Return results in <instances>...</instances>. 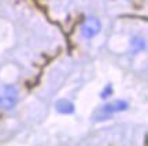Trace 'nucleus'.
<instances>
[{
    "label": "nucleus",
    "instance_id": "obj_1",
    "mask_svg": "<svg viewBox=\"0 0 148 146\" xmlns=\"http://www.w3.org/2000/svg\"><path fill=\"white\" fill-rule=\"evenodd\" d=\"M129 108V104H127L125 100H115V101H111L108 104L103 105L99 111H96L95 116H93V120H97V122H101V120H107L108 117L114 115V113H118V112H122V111H126Z\"/></svg>",
    "mask_w": 148,
    "mask_h": 146
},
{
    "label": "nucleus",
    "instance_id": "obj_2",
    "mask_svg": "<svg viewBox=\"0 0 148 146\" xmlns=\"http://www.w3.org/2000/svg\"><path fill=\"white\" fill-rule=\"evenodd\" d=\"M101 30V25L100 21L95 18V16H89L84 21V23L81 25V36L89 40V38H93L95 36H97Z\"/></svg>",
    "mask_w": 148,
    "mask_h": 146
},
{
    "label": "nucleus",
    "instance_id": "obj_3",
    "mask_svg": "<svg viewBox=\"0 0 148 146\" xmlns=\"http://www.w3.org/2000/svg\"><path fill=\"white\" fill-rule=\"evenodd\" d=\"M18 103V93L14 86H5L0 93V107L4 109L14 108Z\"/></svg>",
    "mask_w": 148,
    "mask_h": 146
},
{
    "label": "nucleus",
    "instance_id": "obj_4",
    "mask_svg": "<svg viewBox=\"0 0 148 146\" xmlns=\"http://www.w3.org/2000/svg\"><path fill=\"white\" fill-rule=\"evenodd\" d=\"M55 108L59 113H64V115H70L74 112V105L73 103H70L69 100H59L55 104Z\"/></svg>",
    "mask_w": 148,
    "mask_h": 146
},
{
    "label": "nucleus",
    "instance_id": "obj_5",
    "mask_svg": "<svg viewBox=\"0 0 148 146\" xmlns=\"http://www.w3.org/2000/svg\"><path fill=\"white\" fill-rule=\"evenodd\" d=\"M132 47L134 48V52H138V51H141L144 48V41L141 38H134L132 42Z\"/></svg>",
    "mask_w": 148,
    "mask_h": 146
},
{
    "label": "nucleus",
    "instance_id": "obj_6",
    "mask_svg": "<svg viewBox=\"0 0 148 146\" xmlns=\"http://www.w3.org/2000/svg\"><path fill=\"white\" fill-rule=\"evenodd\" d=\"M112 93V89H111V85H107L106 88H104V90L101 92V98H107L110 94Z\"/></svg>",
    "mask_w": 148,
    "mask_h": 146
}]
</instances>
